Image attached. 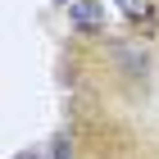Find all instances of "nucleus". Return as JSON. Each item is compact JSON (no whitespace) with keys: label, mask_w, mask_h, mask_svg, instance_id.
Segmentation results:
<instances>
[{"label":"nucleus","mask_w":159,"mask_h":159,"mask_svg":"<svg viewBox=\"0 0 159 159\" xmlns=\"http://www.w3.org/2000/svg\"><path fill=\"white\" fill-rule=\"evenodd\" d=\"M68 14H73L77 27H100V23H105V9H100V5H86V0H77Z\"/></svg>","instance_id":"f257e3e1"},{"label":"nucleus","mask_w":159,"mask_h":159,"mask_svg":"<svg viewBox=\"0 0 159 159\" xmlns=\"http://www.w3.org/2000/svg\"><path fill=\"white\" fill-rule=\"evenodd\" d=\"M118 5H123L127 14H141V9H146V0H118Z\"/></svg>","instance_id":"f03ea898"}]
</instances>
